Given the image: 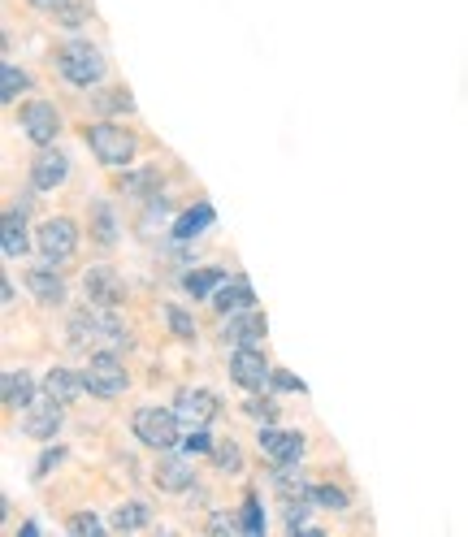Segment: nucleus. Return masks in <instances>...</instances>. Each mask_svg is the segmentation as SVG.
<instances>
[{
  "label": "nucleus",
  "instance_id": "f257e3e1",
  "mask_svg": "<svg viewBox=\"0 0 468 537\" xmlns=\"http://www.w3.org/2000/svg\"><path fill=\"white\" fill-rule=\"evenodd\" d=\"M52 61H57V74L65 78V83H74V87H96L104 78V52L96 44H87V39L61 44Z\"/></svg>",
  "mask_w": 468,
  "mask_h": 537
},
{
  "label": "nucleus",
  "instance_id": "f03ea898",
  "mask_svg": "<svg viewBox=\"0 0 468 537\" xmlns=\"http://www.w3.org/2000/svg\"><path fill=\"white\" fill-rule=\"evenodd\" d=\"M130 429H135V438L143 442V447H152V451H174L182 442L178 416L169 408H139L135 416H130Z\"/></svg>",
  "mask_w": 468,
  "mask_h": 537
},
{
  "label": "nucleus",
  "instance_id": "7ed1b4c3",
  "mask_svg": "<svg viewBox=\"0 0 468 537\" xmlns=\"http://www.w3.org/2000/svg\"><path fill=\"white\" fill-rule=\"evenodd\" d=\"M83 382H87V390L96 399H117V395H126L130 373H126V364L117 360L113 351H91V360L83 369Z\"/></svg>",
  "mask_w": 468,
  "mask_h": 537
},
{
  "label": "nucleus",
  "instance_id": "20e7f679",
  "mask_svg": "<svg viewBox=\"0 0 468 537\" xmlns=\"http://www.w3.org/2000/svg\"><path fill=\"white\" fill-rule=\"evenodd\" d=\"M87 148L96 152V161L109 165V169L135 161V135H130L126 126H113V122L91 126V130H87Z\"/></svg>",
  "mask_w": 468,
  "mask_h": 537
},
{
  "label": "nucleus",
  "instance_id": "39448f33",
  "mask_svg": "<svg viewBox=\"0 0 468 537\" xmlns=\"http://www.w3.org/2000/svg\"><path fill=\"white\" fill-rule=\"evenodd\" d=\"M18 126L31 143L48 148V143H57V135H61V113H57V104H48V100H26L18 109Z\"/></svg>",
  "mask_w": 468,
  "mask_h": 537
},
{
  "label": "nucleus",
  "instance_id": "423d86ee",
  "mask_svg": "<svg viewBox=\"0 0 468 537\" xmlns=\"http://www.w3.org/2000/svg\"><path fill=\"white\" fill-rule=\"evenodd\" d=\"M35 243H39V252H44L48 265H61V260H70L74 247H78V226L70 217H48L44 226H39Z\"/></svg>",
  "mask_w": 468,
  "mask_h": 537
},
{
  "label": "nucleus",
  "instance_id": "0eeeda50",
  "mask_svg": "<svg viewBox=\"0 0 468 537\" xmlns=\"http://www.w3.org/2000/svg\"><path fill=\"white\" fill-rule=\"evenodd\" d=\"M83 291L96 308H117L126 299V282L117 278V269H109V265H91L83 273Z\"/></svg>",
  "mask_w": 468,
  "mask_h": 537
},
{
  "label": "nucleus",
  "instance_id": "6e6552de",
  "mask_svg": "<svg viewBox=\"0 0 468 537\" xmlns=\"http://www.w3.org/2000/svg\"><path fill=\"white\" fill-rule=\"evenodd\" d=\"M61 408L65 403H57V399H39V403H31V408L22 412V429H26V438H35V442H52L61 434Z\"/></svg>",
  "mask_w": 468,
  "mask_h": 537
},
{
  "label": "nucleus",
  "instance_id": "1a4fd4ad",
  "mask_svg": "<svg viewBox=\"0 0 468 537\" xmlns=\"http://www.w3.org/2000/svg\"><path fill=\"white\" fill-rule=\"evenodd\" d=\"M70 178V156H65L61 148H39V156L31 161V187L35 191H57L61 182Z\"/></svg>",
  "mask_w": 468,
  "mask_h": 537
},
{
  "label": "nucleus",
  "instance_id": "9d476101",
  "mask_svg": "<svg viewBox=\"0 0 468 537\" xmlns=\"http://www.w3.org/2000/svg\"><path fill=\"white\" fill-rule=\"evenodd\" d=\"M230 377L239 382L243 390H260L273 377V369H269V360L260 356L256 347H234L230 351Z\"/></svg>",
  "mask_w": 468,
  "mask_h": 537
},
{
  "label": "nucleus",
  "instance_id": "9b49d317",
  "mask_svg": "<svg viewBox=\"0 0 468 537\" xmlns=\"http://www.w3.org/2000/svg\"><path fill=\"white\" fill-rule=\"evenodd\" d=\"M256 442H260V451H265L273 464H295L299 455H304V447H308L299 429H273V425L260 429Z\"/></svg>",
  "mask_w": 468,
  "mask_h": 537
},
{
  "label": "nucleus",
  "instance_id": "f8f14e48",
  "mask_svg": "<svg viewBox=\"0 0 468 537\" xmlns=\"http://www.w3.org/2000/svg\"><path fill=\"white\" fill-rule=\"evenodd\" d=\"M152 481H156V490H165V494H182L195 486V468L182 460V455H161V464L152 468Z\"/></svg>",
  "mask_w": 468,
  "mask_h": 537
},
{
  "label": "nucleus",
  "instance_id": "ddd939ff",
  "mask_svg": "<svg viewBox=\"0 0 468 537\" xmlns=\"http://www.w3.org/2000/svg\"><path fill=\"white\" fill-rule=\"evenodd\" d=\"M221 338L234 343V347H256L260 338H265V317H260L256 308L230 312V321H226V330H221Z\"/></svg>",
  "mask_w": 468,
  "mask_h": 537
},
{
  "label": "nucleus",
  "instance_id": "4468645a",
  "mask_svg": "<svg viewBox=\"0 0 468 537\" xmlns=\"http://www.w3.org/2000/svg\"><path fill=\"white\" fill-rule=\"evenodd\" d=\"M26 291H31L39 304H61V299H65V282H61L57 265H35V269H26Z\"/></svg>",
  "mask_w": 468,
  "mask_h": 537
},
{
  "label": "nucleus",
  "instance_id": "2eb2a0df",
  "mask_svg": "<svg viewBox=\"0 0 468 537\" xmlns=\"http://www.w3.org/2000/svg\"><path fill=\"white\" fill-rule=\"evenodd\" d=\"M213 308L226 312V317H230V312H247V308H256V291L243 278L239 282H221L213 291Z\"/></svg>",
  "mask_w": 468,
  "mask_h": 537
},
{
  "label": "nucleus",
  "instance_id": "dca6fc26",
  "mask_svg": "<svg viewBox=\"0 0 468 537\" xmlns=\"http://www.w3.org/2000/svg\"><path fill=\"white\" fill-rule=\"evenodd\" d=\"M83 390H87V382L74 369H48V377H44V395L57 403H74Z\"/></svg>",
  "mask_w": 468,
  "mask_h": 537
},
{
  "label": "nucleus",
  "instance_id": "f3484780",
  "mask_svg": "<svg viewBox=\"0 0 468 537\" xmlns=\"http://www.w3.org/2000/svg\"><path fill=\"white\" fill-rule=\"evenodd\" d=\"M178 412H187L195 425H204V421H213V416L221 412V403L213 390H182L178 395Z\"/></svg>",
  "mask_w": 468,
  "mask_h": 537
},
{
  "label": "nucleus",
  "instance_id": "a211bd4d",
  "mask_svg": "<svg viewBox=\"0 0 468 537\" xmlns=\"http://www.w3.org/2000/svg\"><path fill=\"white\" fill-rule=\"evenodd\" d=\"M269 481H273V490H278L286 503H308V499H312V486L304 481V473H291V468H286V464L273 468Z\"/></svg>",
  "mask_w": 468,
  "mask_h": 537
},
{
  "label": "nucleus",
  "instance_id": "6ab92c4d",
  "mask_svg": "<svg viewBox=\"0 0 468 537\" xmlns=\"http://www.w3.org/2000/svg\"><path fill=\"white\" fill-rule=\"evenodd\" d=\"M5 408L9 412H26L31 408V395H35V386H31V377L18 373V369H5Z\"/></svg>",
  "mask_w": 468,
  "mask_h": 537
},
{
  "label": "nucleus",
  "instance_id": "aec40b11",
  "mask_svg": "<svg viewBox=\"0 0 468 537\" xmlns=\"http://www.w3.org/2000/svg\"><path fill=\"white\" fill-rule=\"evenodd\" d=\"M148 525H152V507H143V503H122L113 512L117 533H135V529H148Z\"/></svg>",
  "mask_w": 468,
  "mask_h": 537
},
{
  "label": "nucleus",
  "instance_id": "412c9836",
  "mask_svg": "<svg viewBox=\"0 0 468 537\" xmlns=\"http://www.w3.org/2000/svg\"><path fill=\"white\" fill-rule=\"evenodd\" d=\"M91 234H96L100 247H113L117 243V217L109 204H91Z\"/></svg>",
  "mask_w": 468,
  "mask_h": 537
},
{
  "label": "nucleus",
  "instance_id": "4be33fe9",
  "mask_svg": "<svg viewBox=\"0 0 468 537\" xmlns=\"http://www.w3.org/2000/svg\"><path fill=\"white\" fill-rule=\"evenodd\" d=\"M221 282H226V273L221 269H200V273H187V278H182L187 295H195V299H213V291Z\"/></svg>",
  "mask_w": 468,
  "mask_h": 537
},
{
  "label": "nucleus",
  "instance_id": "5701e85b",
  "mask_svg": "<svg viewBox=\"0 0 468 537\" xmlns=\"http://www.w3.org/2000/svg\"><path fill=\"white\" fill-rule=\"evenodd\" d=\"M0 243H5V256L9 260L26 256V221H22V213H9L5 217V234H0Z\"/></svg>",
  "mask_w": 468,
  "mask_h": 537
},
{
  "label": "nucleus",
  "instance_id": "b1692460",
  "mask_svg": "<svg viewBox=\"0 0 468 537\" xmlns=\"http://www.w3.org/2000/svg\"><path fill=\"white\" fill-rule=\"evenodd\" d=\"M204 226H213V208H208V204L191 208V213H182L174 221V234H178V239H195V234H204Z\"/></svg>",
  "mask_w": 468,
  "mask_h": 537
},
{
  "label": "nucleus",
  "instance_id": "393cba45",
  "mask_svg": "<svg viewBox=\"0 0 468 537\" xmlns=\"http://www.w3.org/2000/svg\"><path fill=\"white\" fill-rule=\"evenodd\" d=\"M156 187H161V174H156V169H135V174L122 178V191L126 195H139V200L156 195Z\"/></svg>",
  "mask_w": 468,
  "mask_h": 537
},
{
  "label": "nucleus",
  "instance_id": "a878e982",
  "mask_svg": "<svg viewBox=\"0 0 468 537\" xmlns=\"http://www.w3.org/2000/svg\"><path fill=\"white\" fill-rule=\"evenodd\" d=\"M26 87H31V78H26V74L18 70V65H9V61H5V70H0V100L13 104Z\"/></svg>",
  "mask_w": 468,
  "mask_h": 537
},
{
  "label": "nucleus",
  "instance_id": "bb28decb",
  "mask_svg": "<svg viewBox=\"0 0 468 537\" xmlns=\"http://www.w3.org/2000/svg\"><path fill=\"white\" fill-rule=\"evenodd\" d=\"M312 503H321L325 512H347L351 494L343 486H330V481H325V486H312Z\"/></svg>",
  "mask_w": 468,
  "mask_h": 537
},
{
  "label": "nucleus",
  "instance_id": "cd10ccee",
  "mask_svg": "<svg viewBox=\"0 0 468 537\" xmlns=\"http://www.w3.org/2000/svg\"><path fill=\"white\" fill-rule=\"evenodd\" d=\"M161 317H165L169 330L182 338V343H191V338H195V317H191V312H182L178 304H165V308H161Z\"/></svg>",
  "mask_w": 468,
  "mask_h": 537
},
{
  "label": "nucleus",
  "instance_id": "c85d7f7f",
  "mask_svg": "<svg viewBox=\"0 0 468 537\" xmlns=\"http://www.w3.org/2000/svg\"><path fill=\"white\" fill-rule=\"evenodd\" d=\"M96 109L100 113H130L135 104H130L126 87H104V91H96Z\"/></svg>",
  "mask_w": 468,
  "mask_h": 537
},
{
  "label": "nucleus",
  "instance_id": "c756f323",
  "mask_svg": "<svg viewBox=\"0 0 468 537\" xmlns=\"http://www.w3.org/2000/svg\"><path fill=\"white\" fill-rule=\"evenodd\" d=\"M213 464L221 468V473H239V468H243V451L234 447V442H217V447H213Z\"/></svg>",
  "mask_w": 468,
  "mask_h": 537
},
{
  "label": "nucleus",
  "instance_id": "7c9ffc66",
  "mask_svg": "<svg viewBox=\"0 0 468 537\" xmlns=\"http://www.w3.org/2000/svg\"><path fill=\"white\" fill-rule=\"evenodd\" d=\"M182 447H187V451H195V455H213V447H217V442H213V434H208L204 425H195L191 434L182 438Z\"/></svg>",
  "mask_w": 468,
  "mask_h": 537
},
{
  "label": "nucleus",
  "instance_id": "2f4dec72",
  "mask_svg": "<svg viewBox=\"0 0 468 537\" xmlns=\"http://www.w3.org/2000/svg\"><path fill=\"white\" fill-rule=\"evenodd\" d=\"M243 529H247V533H260V529H265V516H260L256 494H247V499H243Z\"/></svg>",
  "mask_w": 468,
  "mask_h": 537
},
{
  "label": "nucleus",
  "instance_id": "473e14b6",
  "mask_svg": "<svg viewBox=\"0 0 468 537\" xmlns=\"http://www.w3.org/2000/svg\"><path fill=\"white\" fill-rule=\"evenodd\" d=\"M52 18H57V26H83L87 22V9L83 5H61Z\"/></svg>",
  "mask_w": 468,
  "mask_h": 537
},
{
  "label": "nucleus",
  "instance_id": "72a5a7b5",
  "mask_svg": "<svg viewBox=\"0 0 468 537\" xmlns=\"http://www.w3.org/2000/svg\"><path fill=\"white\" fill-rule=\"evenodd\" d=\"M70 533H100V520L91 512H78V516H70Z\"/></svg>",
  "mask_w": 468,
  "mask_h": 537
},
{
  "label": "nucleus",
  "instance_id": "f704fd0d",
  "mask_svg": "<svg viewBox=\"0 0 468 537\" xmlns=\"http://www.w3.org/2000/svg\"><path fill=\"white\" fill-rule=\"evenodd\" d=\"M57 464H61V447L57 451H44V455H39V464H35V477H48Z\"/></svg>",
  "mask_w": 468,
  "mask_h": 537
},
{
  "label": "nucleus",
  "instance_id": "c9c22d12",
  "mask_svg": "<svg viewBox=\"0 0 468 537\" xmlns=\"http://www.w3.org/2000/svg\"><path fill=\"white\" fill-rule=\"evenodd\" d=\"M247 416H256V421H273V408H269V403H260V399H252V403H247Z\"/></svg>",
  "mask_w": 468,
  "mask_h": 537
},
{
  "label": "nucleus",
  "instance_id": "e433bc0d",
  "mask_svg": "<svg viewBox=\"0 0 468 537\" xmlns=\"http://www.w3.org/2000/svg\"><path fill=\"white\" fill-rule=\"evenodd\" d=\"M273 382H278L282 390H304V386H299V382H295V377H291V373H273Z\"/></svg>",
  "mask_w": 468,
  "mask_h": 537
},
{
  "label": "nucleus",
  "instance_id": "4c0bfd02",
  "mask_svg": "<svg viewBox=\"0 0 468 537\" xmlns=\"http://www.w3.org/2000/svg\"><path fill=\"white\" fill-rule=\"evenodd\" d=\"M31 5H35V9H48V13H57L61 5H70V0H31Z\"/></svg>",
  "mask_w": 468,
  "mask_h": 537
},
{
  "label": "nucleus",
  "instance_id": "58836bf2",
  "mask_svg": "<svg viewBox=\"0 0 468 537\" xmlns=\"http://www.w3.org/2000/svg\"><path fill=\"white\" fill-rule=\"evenodd\" d=\"M213 529H217V533H230V529H234V520H226V516H213Z\"/></svg>",
  "mask_w": 468,
  "mask_h": 537
}]
</instances>
